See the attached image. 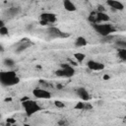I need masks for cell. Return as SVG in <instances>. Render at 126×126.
<instances>
[{
    "label": "cell",
    "mask_w": 126,
    "mask_h": 126,
    "mask_svg": "<svg viewBox=\"0 0 126 126\" xmlns=\"http://www.w3.org/2000/svg\"><path fill=\"white\" fill-rule=\"evenodd\" d=\"M0 82L3 87H11L20 82V78L15 71H2L0 73Z\"/></svg>",
    "instance_id": "obj_1"
},
{
    "label": "cell",
    "mask_w": 126,
    "mask_h": 126,
    "mask_svg": "<svg viewBox=\"0 0 126 126\" xmlns=\"http://www.w3.org/2000/svg\"><path fill=\"white\" fill-rule=\"evenodd\" d=\"M118 57L123 60V61H126V49H118Z\"/></svg>",
    "instance_id": "obj_18"
},
{
    "label": "cell",
    "mask_w": 126,
    "mask_h": 126,
    "mask_svg": "<svg viewBox=\"0 0 126 126\" xmlns=\"http://www.w3.org/2000/svg\"><path fill=\"white\" fill-rule=\"evenodd\" d=\"M74 57L75 59L78 61V62H83L86 58V55L84 53H81V52H78V53H75L74 54Z\"/></svg>",
    "instance_id": "obj_16"
},
{
    "label": "cell",
    "mask_w": 126,
    "mask_h": 126,
    "mask_svg": "<svg viewBox=\"0 0 126 126\" xmlns=\"http://www.w3.org/2000/svg\"><path fill=\"white\" fill-rule=\"evenodd\" d=\"M8 33V28L7 27H1L0 28V34L1 35H5V34H7Z\"/></svg>",
    "instance_id": "obj_21"
},
{
    "label": "cell",
    "mask_w": 126,
    "mask_h": 126,
    "mask_svg": "<svg viewBox=\"0 0 126 126\" xmlns=\"http://www.w3.org/2000/svg\"><path fill=\"white\" fill-rule=\"evenodd\" d=\"M4 64H5L6 66H8V67H13V66L15 65V62H14V60L11 59V58H6V59L4 60Z\"/></svg>",
    "instance_id": "obj_20"
},
{
    "label": "cell",
    "mask_w": 126,
    "mask_h": 126,
    "mask_svg": "<svg viewBox=\"0 0 126 126\" xmlns=\"http://www.w3.org/2000/svg\"><path fill=\"white\" fill-rule=\"evenodd\" d=\"M20 8L19 7H12V8H9L7 11H6V14L9 16V17H15L17 16L19 13H20Z\"/></svg>",
    "instance_id": "obj_15"
},
{
    "label": "cell",
    "mask_w": 126,
    "mask_h": 126,
    "mask_svg": "<svg viewBox=\"0 0 126 126\" xmlns=\"http://www.w3.org/2000/svg\"><path fill=\"white\" fill-rule=\"evenodd\" d=\"M40 20L46 22L47 24H53L56 22V15L50 12H46V13H42L40 15Z\"/></svg>",
    "instance_id": "obj_7"
},
{
    "label": "cell",
    "mask_w": 126,
    "mask_h": 126,
    "mask_svg": "<svg viewBox=\"0 0 126 126\" xmlns=\"http://www.w3.org/2000/svg\"><path fill=\"white\" fill-rule=\"evenodd\" d=\"M12 126H17V125H16V124H14V125H12Z\"/></svg>",
    "instance_id": "obj_32"
},
{
    "label": "cell",
    "mask_w": 126,
    "mask_h": 126,
    "mask_svg": "<svg viewBox=\"0 0 126 126\" xmlns=\"http://www.w3.org/2000/svg\"><path fill=\"white\" fill-rule=\"evenodd\" d=\"M102 79H103V80H105V81H107V80H109V79H110V76H109V75H107V74H105V75H103V76H102Z\"/></svg>",
    "instance_id": "obj_25"
},
{
    "label": "cell",
    "mask_w": 126,
    "mask_h": 126,
    "mask_svg": "<svg viewBox=\"0 0 126 126\" xmlns=\"http://www.w3.org/2000/svg\"><path fill=\"white\" fill-rule=\"evenodd\" d=\"M24 126H31V125H30V124H27V123H25V124H24Z\"/></svg>",
    "instance_id": "obj_31"
},
{
    "label": "cell",
    "mask_w": 126,
    "mask_h": 126,
    "mask_svg": "<svg viewBox=\"0 0 126 126\" xmlns=\"http://www.w3.org/2000/svg\"><path fill=\"white\" fill-rule=\"evenodd\" d=\"M91 108H92V105L91 104H89V103L85 104V109H91Z\"/></svg>",
    "instance_id": "obj_26"
},
{
    "label": "cell",
    "mask_w": 126,
    "mask_h": 126,
    "mask_svg": "<svg viewBox=\"0 0 126 126\" xmlns=\"http://www.w3.org/2000/svg\"><path fill=\"white\" fill-rule=\"evenodd\" d=\"M57 89H59V90H60V89H62V86H61L60 84H59V85H57Z\"/></svg>",
    "instance_id": "obj_30"
},
{
    "label": "cell",
    "mask_w": 126,
    "mask_h": 126,
    "mask_svg": "<svg viewBox=\"0 0 126 126\" xmlns=\"http://www.w3.org/2000/svg\"><path fill=\"white\" fill-rule=\"evenodd\" d=\"M47 33L52 38H62V37H67L69 35L68 33H64L63 32H61L56 27H49L47 29Z\"/></svg>",
    "instance_id": "obj_5"
},
{
    "label": "cell",
    "mask_w": 126,
    "mask_h": 126,
    "mask_svg": "<svg viewBox=\"0 0 126 126\" xmlns=\"http://www.w3.org/2000/svg\"><path fill=\"white\" fill-rule=\"evenodd\" d=\"M22 105H23L25 112L28 116H31L41 109V107L37 104V102L34 100H32V99H27L25 101H22Z\"/></svg>",
    "instance_id": "obj_3"
},
{
    "label": "cell",
    "mask_w": 126,
    "mask_h": 126,
    "mask_svg": "<svg viewBox=\"0 0 126 126\" xmlns=\"http://www.w3.org/2000/svg\"><path fill=\"white\" fill-rule=\"evenodd\" d=\"M39 24H40L41 26H46V25H48V24H47L46 22H44V21H41V20H40V22H39Z\"/></svg>",
    "instance_id": "obj_28"
},
{
    "label": "cell",
    "mask_w": 126,
    "mask_h": 126,
    "mask_svg": "<svg viewBox=\"0 0 126 126\" xmlns=\"http://www.w3.org/2000/svg\"><path fill=\"white\" fill-rule=\"evenodd\" d=\"M54 104H55V106H57L58 108H63V107L65 106V104H64L63 102L59 101V100H56V101L54 102Z\"/></svg>",
    "instance_id": "obj_23"
},
{
    "label": "cell",
    "mask_w": 126,
    "mask_h": 126,
    "mask_svg": "<svg viewBox=\"0 0 126 126\" xmlns=\"http://www.w3.org/2000/svg\"><path fill=\"white\" fill-rule=\"evenodd\" d=\"M63 7L66 11H69V12H74L77 10L76 5L70 0H64L63 1Z\"/></svg>",
    "instance_id": "obj_13"
},
{
    "label": "cell",
    "mask_w": 126,
    "mask_h": 126,
    "mask_svg": "<svg viewBox=\"0 0 126 126\" xmlns=\"http://www.w3.org/2000/svg\"><path fill=\"white\" fill-rule=\"evenodd\" d=\"M76 94H77V95H78L82 100H84V101H88V100L90 99L89 92H88L85 88H83V87L78 88V89L76 90Z\"/></svg>",
    "instance_id": "obj_9"
},
{
    "label": "cell",
    "mask_w": 126,
    "mask_h": 126,
    "mask_svg": "<svg viewBox=\"0 0 126 126\" xmlns=\"http://www.w3.org/2000/svg\"><path fill=\"white\" fill-rule=\"evenodd\" d=\"M6 122H7V123H9L10 125H14V124L16 123V121H15V119H13V118H8Z\"/></svg>",
    "instance_id": "obj_24"
},
{
    "label": "cell",
    "mask_w": 126,
    "mask_h": 126,
    "mask_svg": "<svg viewBox=\"0 0 126 126\" xmlns=\"http://www.w3.org/2000/svg\"><path fill=\"white\" fill-rule=\"evenodd\" d=\"M88 20H89V22H91L93 25H94V24H96V13H95V12H92V13L89 15V17H88Z\"/></svg>",
    "instance_id": "obj_17"
},
{
    "label": "cell",
    "mask_w": 126,
    "mask_h": 126,
    "mask_svg": "<svg viewBox=\"0 0 126 126\" xmlns=\"http://www.w3.org/2000/svg\"><path fill=\"white\" fill-rule=\"evenodd\" d=\"M32 43L28 39V38H25V40H23L20 44H19V46L18 47H16V53H20V52H22V51H24V50H26L27 48H29L30 46H32Z\"/></svg>",
    "instance_id": "obj_12"
},
{
    "label": "cell",
    "mask_w": 126,
    "mask_h": 126,
    "mask_svg": "<svg viewBox=\"0 0 126 126\" xmlns=\"http://www.w3.org/2000/svg\"><path fill=\"white\" fill-rule=\"evenodd\" d=\"M75 69L70 64H61V68L55 71V75L58 77H64V78H70L74 76Z\"/></svg>",
    "instance_id": "obj_4"
},
{
    "label": "cell",
    "mask_w": 126,
    "mask_h": 126,
    "mask_svg": "<svg viewBox=\"0 0 126 126\" xmlns=\"http://www.w3.org/2000/svg\"><path fill=\"white\" fill-rule=\"evenodd\" d=\"M88 41L87 39L84 37V36H78L75 40V46L76 47H82V46H85L87 45Z\"/></svg>",
    "instance_id": "obj_14"
},
{
    "label": "cell",
    "mask_w": 126,
    "mask_h": 126,
    "mask_svg": "<svg viewBox=\"0 0 126 126\" xmlns=\"http://www.w3.org/2000/svg\"><path fill=\"white\" fill-rule=\"evenodd\" d=\"M65 124H66V122H65L64 120H60V121H59V125L63 126V125H65Z\"/></svg>",
    "instance_id": "obj_29"
},
{
    "label": "cell",
    "mask_w": 126,
    "mask_h": 126,
    "mask_svg": "<svg viewBox=\"0 0 126 126\" xmlns=\"http://www.w3.org/2000/svg\"><path fill=\"white\" fill-rule=\"evenodd\" d=\"M32 94L36 97V98H40V99H48L51 97V94L50 92H48L47 90L41 89V88H35L32 90Z\"/></svg>",
    "instance_id": "obj_6"
},
{
    "label": "cell",
    "mask_w": 126,
    "mask_h": 126,
    "mask_svg": "<svg viewBox=\"0 0 126 126\" xmlns=\"http://www.w3.org/2000/svg\"><path fill=\"white\" fill-rule=\"evenodd\" d=\"M76 109H85V103L84 102H77V104L75 105Z\"/></svg>",
    "instance_id": "obj_22"
},
{
    "label": "cell",
    "mask_w": 126,
    "mask_h": 126,
    "mask_svg": "<svg viewBox=\"0 0 126 126\" xmlns=\"http://www.w3.org/2000/svg\"><path fill=\"white\" fill-rule=\"evenodd\" d=\"M98 12H104V8L102 7V6H98Z\"/></svg>",
    "instance_id": "obj_27"
},
{
    "label": "cell",
    "mask_w": 126,
    "mask_h": 126,
    "mask_svg": "<svg viewBox=\"0 0 126 126\" xmlns=\"http://www.w3.org/2000/svg\"><path fill=\"white\" fill-rule=\"evenodd\" d=\"M87 66L90 70L92 71H100L104 68V65L100 62H97V61H94V60H90L87 62Z\"/></svg>",
    "instance_id": "obj_8"
},
{
    "label": "cell",
    "mask_w": 126,
    "mask_h": 126,
    "mask_svg": "<svg viewBox=\"0 0 126 126\" xmlns=\"http://www.w3.org/2000/svg\"><path fill=\"white\" fill-rule=\"evenodd\" d=\"M110 21V17L105 12H96V23L104 24Z\"/></svg>",
    "instance_id": "obj_10"
},
{
    "label": "cell",
    "mask_w": 126,
    "mask_h": 126,
    "mask_svg": "<svg viewBox=\"0 0 126 126\" xmlns=\"http://www.w3.org/2000/svg\"><path fill=\"white\" fill-rule=\"evenodd\" d=\"M106 4L113 10H117V11H121L124 9V5L119 2V1H115V0H107Z\"/></svg>",
    "instance_id": "obj_11"
},
{
    "label": "cell",
    "mask_w": 126,
    "mask_h": 126,
    "mask_svg": "<svg viewBox=\"0 0 126 126\" xmlns=\"http://www.w3.org/2000/svg\"><path fill=\"white\" fill-rule=\"evenodd\" d=\"M93 28L95 30V32L98 34L102 35L103 37L108 36V35H110V33L115 32V29L110 24H98V23H96V24L93 25Z\"/></svg>",
    "instance_id": "obj_2"
},
{
    "label": "cell",
    "mask_w": 126,
    "mask_h": 126,
    "mask_svg": "<svg viewBox=\"0 0 126 126\" xmlns=\"http://www.w3.org/2000/svg\"><path fill=\"white\" fill-rule=\"evenodd\" d=\"M116 45L119 47V49H126V40H117Z\"/></svg>",
    "instance_id": "obj_19"
}]
</instances>
